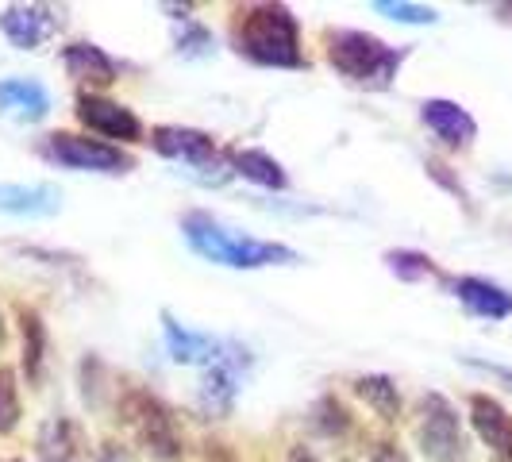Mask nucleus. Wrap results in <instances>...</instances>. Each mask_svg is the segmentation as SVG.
I'll list each match as a JSON object with an SVG mask.
<instances>
[{
  "mask_svg": "<svg viewBox=\"0 0 512 462\" xmlns=\"http://www.w3.org/2000/svg\"><path fill=\"white\" fill-rule=\"evenodd\" d=\"M4 339H8V328H4V316H0V343H4Z\"/></svg>",
  "mask_w": 512,
  "mask_h": 462,
  "instance_id": "29",
  "label": "nucleus"
},
{
  "mask_svg": "<svg viewBox=\"0 0 512 462\" xmlns=\"http://www.w3.org/2000/svg\"><path fill=\"white\" fill-rule=\"evenodd\" d=\"M208 31L205 27H197V24H189V39H181V47L178 51H193V54H205L208 51Z\"/></svg>",
  "mask_w": 512,
  "mask_h": 462,
  "instance_id": "27",
  "label": "nucleus"
},
{
  "mask_svg": "<svg viewBox=\"0 0 512 462\" xmlns=\"http://www.w3.org/2000/svg\"><path fill=\"white\" fill-rule=\"evenodd\" d=\"M235 397H239V366H212V370H205L201 389H197L201 412L224 420L235 409Z\"/></svg>",
  "mask_w": 512,
  "mask_h": 462,
  "instance_id": "17",
  "label": "nucleus"
},
{
  "mask_svg": "<svg viewBox=\"0 0 512 462\" xmlns=\"http://www.w3.org/2000/svg\"><path fill=\"white\" fill-rule=\"evenodd\" d=\"M81 128L97 131L104 139H120V143H143V124L128 104L101 97V93H81L74 104Z\"/></svg>",
  "mask_w": 512,
  "mask_h": 462,
  "instance_id": "8",
  "label": "nucleus"
},
{
  "mask_svg": "<svg viewBox=\"0 0 512 462\" xmlns=\"http://www.w3.org/2000/svg\"><path fill=\"white\" fill-rule=\"evenodd\" d=\"M355 393H359V401H366L370 409L382 416L385 424H393V420H401V389L393 378H385V374H366L355 382Z\"/></svg>",
  "mask_w": 512,
  "mask_h": 462,
  "instance_id": "21",
  "label": "nucleus"
},
{
  "mask_svg": "<svg viewBox=\"0 0 512 462\" xmlns=\"http://www.w3.org/2000/svg\"><path fill=\"white\" fill-rule=\"evenodd\" d=\"M455 293H459L462 305L470 308V312H478V316H489V320L512 316V293H505L501 285L482 282V278H459Z\"/></svg>",
  "mask_w": 512,
  "mask_h": 462,
  "instance_id": "20",
  "label": "nucleus"
},
{
  "mask_svg": "<svg viewBox=\"0 0 512 462\" xmlns=\"http://www.w3.org/2000/svg\"><path fill=\"white\" fill-rule=\"evenodd\" d=\"M43 154L58 162V166H70V170H93V174H128L135 170V158L104 139H89L81 131H51L43 139Z\"/></svg>",
  "mask_w": 512,
  "mask_h": 462,
  "instance_id": "6",
  "label": "nucleus"
},
{
  "mask_svg": "<svg viewBox=\"0 0 512 462\" xmlns=\"http://www.w3.org/2000/svg\"><path fill=\"white\" fill-rule=\"evenodd\" d=\"M162 332H166V347H170V359L181 362V366H239L247 370V347H239L235 339H220V335H205V332H193L178 324L170 312H162Z\"/></svg>",
  "mask_w": 512,
  "mask_h": 462,
  "instance_id": "5",
  "label": "nucleus"
},
{
  "mask_svg": "<svg viewBox=\"0 0 512 462\" xmlns=\"http://www.w3.org/2000/svg\"><path fill=\"white\" fill-rule=\"evenodd\" d=\"M116 420L128 424L139 447L154 462H181L185 443L178 432V416L162 397H154L147 389H124V397L116 401Z\"/></svg>",
  "mask_w": 512,
  "mask_h": 462,
  "instance_id": "4",
  "label": "nucleus"
},
{
  "mask_svg": "<svg viewBox=\"0 0 512 462\" xmlns=\"http://www.w3.org/2000/svg\"><path fill=\"white\" fill-rule=\"evenodd\" d=\"M58 12H54L51 4H8L4 12H0V31H4V39L12 43V47H20V51H35V47H43L47 39L58 35Z\"/></svg>",
  "mask_w": 512,
  "mask_h": 462,
  "instance_id": "9",
  "label": "nucleus"
},
{
  "mask_svg": "<svg viewBox=\"0 0 512 462\" xmlns=\"http://www.w3.org/2000/svg\"><path fill=\"white\" fill-rule=\"evenodd\" d=\"M62 205L54 185H0V208L16 216H51Z\"/></svg>",
  "mask_w": 512,
  "mask_h": 462,
  "instance_id": "19",
  "label": "nucleus"
},
{
  "mask_svg": "<svg viewBox=\"0 0 512 462\" xmlns=\"http://www.w3.org/2000/svg\"><path fill=\"white\" fill-rule=\"evenodd\" d=\"M370 462H409V455H405L397 443L382 439V443H374V447H370Z\"/></svg>",
  "mask_w": 512,
  "mask_h": 462,
  "instance_id": "26",
  "label": "nucleus"
},
{
  "mask_svg": "<svg viewBox=\"0 0 512 462\" xmlns=\"http://www.w3.org/2000/svg\"><path fill=\"white\" fill-rule=\"evenodd\" d=\"M16 320H20V343H24V355H20V366H24V378L31 389H39L43 374H47V355H51V335H47V324L35 308L20 305L16 308Z\"/></svg>",
  "mask_w": 512,
  "mask_h": 462,
  "instance_id": "14",
  "label": "nucleus"
},
{
  "mask_svg": "<svg viewBox=\"0 0 512 462\" xmlns=\"http://www.w3.org/2000/svg\"><path fill=\"white\" fill-rule=\"evenodd\" d=\"M328 62L335 66V74H343L359 89H389L405 62V51L382 43L378 35L339 27L328 31Z\"/></svg>",
  "mask_w": 512,
  "mask_h": 462,
  "instance_id": "3",
  "label": "nucleus"
},
{
  "mask_svg": "<svg viewBox=\"0 0 512 462\" xmlns=\"http://www.w3.org/2000/svg\"><path fill=\"white\" fill-rule=\"evenodd\" d=\"M39 462H77L85 455V432L74 416H47L35 436Z\"/></svg>",
  "mask_w": 512,
  "mask_h": 462,
  "instance_id": "12",
  "label": "nucleus"
},
{
  "mask_svg": "<svg viewBox=\"0 0 512 462\" xmlns=\"http://www.w3.org/2000/svg\"><path fill=\"white\" fill-rule=\"evenodd\" d=\"M62 66L77 85H89V89H108L120 81V66L97 43H70L62 51Z\"/></svg>",
  "mask_w": 512,
  "mask_h": 462,
  "instance_id": "13",
  "label": "nucleus"
},
{
  "mask_svg": "<svg viewBox=\"0 0 512 462\" xmlns=\"http://www.w3.org/2000/svg\"><path fill=\"white\" fill-rule=\"evenodd\" d=\"M8 462H20V459H8Z\"/></svg>",
  "mask_w": 512,
  "mask_h": 462,
  "instance_id": "30",
  "label": "nucleus"
},
{
  "mask_svg": "<svg viewBox=\"0 0 512 462\" xmlns=\"http://www.w3.org/2000/svg\"><path fill=\"white\" fill-rule=\"evenodd\" d=\"M228 162L235 174H243L247 181H255L262 189H285L289 185V174L282 170V162L274 154L255 151V147H231Z\"/></svg>",
  "mask_w": 512,
  "mask_h": 462,
  "instance_id": "18",
  "label": "nucleus"
},
{
  "mask_svg": "<svg viewBox=\"0 0 512 462\" xmlns=\"http://www.w3.org/2000/svg\"><path fill=\"white\" fill-rule=\"evenodd\" d=\"M231 43L255 66H278V70H301V27L285 4H247L231 16Z\"/></svg>",
  "mask_w": 512,
  "mask_h": 462,
  "instance_id": "1",
  "label": "nucleus"
},
{
  "mask_svg": "<svg viewBox=\"0 0 512 462\" xmlns=\"http://www.w3.org/2000/svg\"><path fill=\"white\" fill-rule=\"evenodd\" d=\"M470 424L497 459L512 462V416L501 409V401H493L486 393H474L470 397Z\"/></svg>",
  "mask_w": 512,
  "mask_h": 462,
  "instance_id": "11",
  "label": "nucleus"
},
{
  "mask_svg": "<svg viewBox=\"0 0 512 462\" xmlns=\"http://www.w3.org/2000/svg\"><path fill=\"white\" fill-rule=\"evenodd\" d=\"M312 424L324 432V436H343V432H351V412L347 405L339 401V397H320L316 401V409H312Z\"/></svg>",
  "mask_w": 512,
  "mask_h": 462,
  "instance_id": "23",
  "label": "nucleus"
},
{
  "mask_svg": "<svg viewBox=\"0 0 512 462\" xmlns=\"http://www.w3.org/2000/svg\"><path fill=\"white\" fill-rule=\"evenodd\" d=\"M51 112V93L31 77H4L0 81V116H16L24 124H35Z\"/></svg>",
  "mask_w": 512,
  "mask_h": 462,
  "instance_id": "15",
  "label": "nucleus"
},
{
  "mask_svg": "<svg viewBox=\"0 0 512 462\" xmlns=\"http://www.w3.org/2000/svg\"><path fill=\"white\" fill-rule=\"evenodd\" d=\"M181 231L189 239V247L208 262H220L231 270H262V266H293L301 255L285 243H266V239H251L239 231L224 228L220 220H212L208 212H189L181 220Z\"/></svg>",
  "mask_w": 512,
  "mask_h": 462,
  "instance_id": "2",
  "label": "nucleus"
},
{
  "mask_svg": "<svg viewBox=\"0 0 512 462\" xmlns=\"http://www.w3.org/2000/svg\"><path fill=\"white\" fill-rule=\"evenodd\" d=\"M420 120L436 131L447 147H466V143L478 135L470 112L459 108L455 101H424L420 104Z\"/></svg>",
  "mask_w": 512,
  "mask_h": 462,
  "instance_id": "16",
  "label": "nucleus"
},
{
  "mask_svg": "<svg viewBox=\"0 0 512 462\" xmlns=\"http://www.w3.org/2000/svg\"><path fill=\"white\" fill-rule=\"evenodd\" d=\"M385 262H389V270H393L397 278H405V282H416V278H428V274H432V258L420 255V251H389Z\"/></svg>",
  "mask_w": 512,
  "mask_h": 462,
  "instance_id": "24",
  "label": "nucleus"
},
{
  "mask_svg": "<svg viewBox=\"0 0 512 462\" xmlns=\"http://www.w3.org/2000/svg\"><path fill=\"white\" fill-rule=\"evenodd\" d=\"M151 147L158 154H166V158H174V162L197 166V170H205V166H212V162L220 158L216 139H212L208 131L181 128V124H158V128L151 131Z\"/></svg>",
  "mask_w": 512,
  "mask_h": 462,
  "instance_id": "10",
  "label": "nucleus"
},
{
  "mask_svg": "<svg viewBox=\"0 0 512 462\" xmlns=\"http://www.w3.org/2000/svg\"><path fill=\"white\" fill-rule=\"evenodd\" d=\"M378 12H385L389 20H401V24H436V12L424 8V4H405V0H378L374 4Z\"/></svg>",
  "mask_w": 512,
  "mask_h": 462,
  "instance_id": "25",
  "label": "nucleus"
},
{
  "mask_svg": "<svg viewBox=\"0 0 512 462\" xmlns=\"http://www.w3.org/2000/svg\"><path fill=\"white\" fill-rule=\"evenodd\" d=\"M416 443L428 462H466V439H462L459 412L443 393L420 397V420H416Z\"/></svg>",
  "mask_w": 512,
  "mask_h": 462,
  "instance_id": "7",
  "label": "nucleus"
},
{
  "mask_svg": "<svg viewBox=\"0 0 512 462\" xmlns=\"http://www.w3.org/2000/svg\"><path fill=\"white\" fill-rule=\"evenodd\" d=\"M20 382H16V370L12 366H0V436H12L20 428Z\"/></svg>",
  "mask_w": 512,
  "mask_h": 462,
  "instance_id": "22",
  "label": "nucleus"
},
{
  "mask_svg": "<svg viewBox=\"0 0 512 462\" xmlns=\"http://www.w3.org/2000/svg\"><path fill=\"white\" fill-rule=\"evenodd\" d=\"M93 462H131V455L128 447H120V443H104Z\"/></svg>",
  "mask_w": 512,
  "mask_h": 462,
  "instance_id": "28",
  "label": "nucleus"
}]
</instances>
